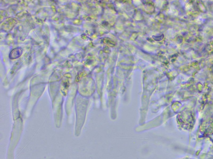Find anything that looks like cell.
I'll use <instances>...</instances> for the list:
<instances>
[{"label":"cell","mask_w":213,"mask_h":159,"mask_svg":"<svg viewBox=\"0 0 213 159\" xmlns=\"http://www.w3.org/2000/svg\"><path fill=\"white\" fill-rule=\"evenodd\" d=\"M22 54V49L21 48H17L13 50L10 54V58L12 59L19 57Z\"/></svg>","instance_id":"cell-1"}]
</instances>
